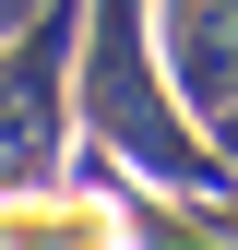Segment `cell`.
<instances>
[{"label": "cell", "mask_w": 238, "mask_h": 250, "mask_svg": "<svg viewBox=\"0 0 238 250\" xmlns=\"http://www.w3.org/2000/svg\"><path fill=\"white\" fill-rule=\"evenodd\" d=\"M83 119L119 143V155H143L155 179H178V191H226L215 179V155H202L191 131H178V107H167V83H155V60H143V0H96V60H83Z\"/></svg>", "instance_id": "6da1fadb"}, {"label": "cell", "mask_w": 238, "mask_h": 250, "mask_svg": "<svg viewBox=\"0 0 238 250\" xmlns=\"http://www.w3.org/2000/svg\"><path fill=\"white\" fill-rule=\"evenodd\" d=\"M167 72L191 107H238V0H167Z\"/></svg>", "instance_id": "7a4b0ae2"}, {"label": "cell", "mask_w": 238, "mask_h": 250, "mask_svg": "<svg viewBox=\"0 0 238 250\" xmlns=\"http://www.w3.org/2000/svg\"><path fill=\"white\" fill-rule=\"evenodd\" d=\"M226 143H238V107H226Z\"/></svg>", "instance_id": "3957f363"}]
</instances>
